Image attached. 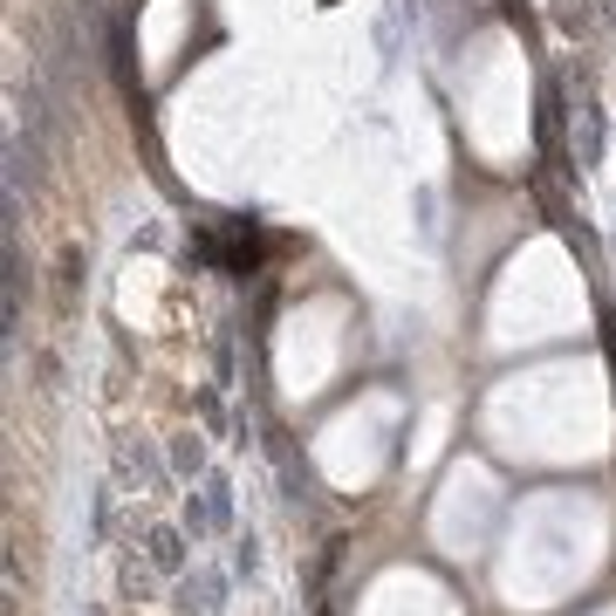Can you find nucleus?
<instances>
[{"mask_svg":"<svg viewBox=\"0 0 616 616\" xmlns=\"http://www.w3.org/2000/svg\"><path fill=\"white\" fill-rule=\"evenodd\" d=\"M151 562H158L165 576H179V568H185V541L171 535V527H158V535H151Z\"/></svg>","mask_w":616,"mask_h":616,"instance_id":"nucleus-1","label":"nucleus"}]
</instances>
